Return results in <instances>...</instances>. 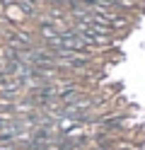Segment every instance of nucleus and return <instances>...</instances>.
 Listing matches in <instances>:
<instances>
[{"label": "nucleus", "mask_w": 145, "mask_h": 150, "mask_svg": "<svg viewBox=\"0 0 145 150\" xmlns=\"http://www.w3.org/2000/svg\"><path fill=\"white\" fill-rule=\"evenodd\" d=\"M19 5H22V10L27 15H34L36 12V5H32V0H19Z\"/></svg>", "instance_id": "obj_1"}]
</instances>
